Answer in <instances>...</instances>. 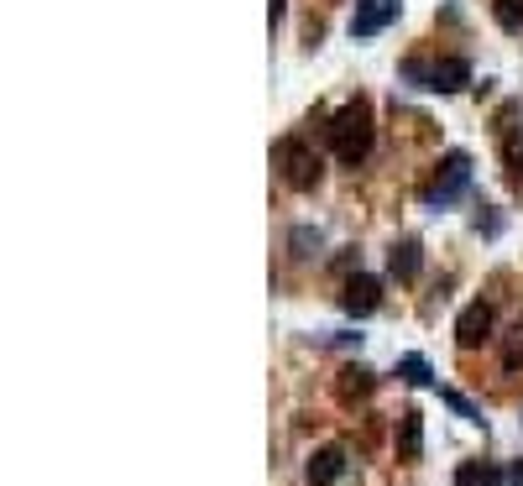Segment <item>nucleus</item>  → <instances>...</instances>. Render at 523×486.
<instances>
[{"mask_svg":"<svg viewBox=\"0 0 523 486\" xmlns=\"http://www.w3.org/2000/svg\"><path fill=\"white\" fill-rule=\"evenodd\" d=\"M330 152L340 157V162H356L372 152V105L367 100H351V105H340L335 115H330Z\"/></svg>","mask_w":523,"mask_h":486,"instance_id":"1","label":"nucleus"},{"mask_svg":"<svg viewBox=\"0 0 523 486\" xmlns=\"http://www.w3.org/2000/svg\"><path fill=\"white\" fill-rule=\"evenodd\" d=\"M272 162H278V173H283L288 189H299V194H309L314 183H320V173H325V162L314 157V147L299 142V136H283V142L272 147Z\"/></svg>","mask_w":523,"mask_h":486,"instance_id":"2","label":"nucleus"},{"mask_svg":"<svg viewBox=\"0 0 523 486\" xmlns=\"http://www.w3.org/2000/svg\"><path fill=\"white\" fill-rule=\"evenodd\" d=\"M471 183V157L466 152H445L440 157V168H435V178L424 183V204H450L461 189Z\"/></svg>","mask_w":523,"mask_h":486,"instance_id":"3","label":"nucleus"},{"mask_svg":"<svg viewBox=\"0 0 523 486\" xmlns=\"http://www.w3.org/2000/svg\"><path fill=\"white\" fill-rule=\"evenodd\" d=\"M408 79H424V89H435V95H456V89L471 84V63L466 58H440L435 68L408 63Z\"/></svg>","mask_w":523,"mask_h":486,"instance_id":"4","label":"nucleus"},{"mask_svg":"<svg viewBox=\"0 0 523 486\" xmlns=\"http://www.w3.org/2000/svg\"><path fill=\"white\" fill-rule=\"evenodd\" d=\"M340 309L356 314V319L377 314V309H382V283H377V277H367V272L346 277V288H340Z\"/></svg>","mask_w":523,"mask_h":486,"instance_id":"5","label":"nucleus"},{"mask_svg":"<svg viewBox=\"0 0 523 486\" xmlns=\"http://www.w3.org/2000/svg\"><path fill=\"white\" fill-rule=\"evenodd\" d=\"M403 0H356V16H351V37H377L398 21Z\"/></svg>","mask_w":523,"mask_h":486,"instance_id":"6","label":"nucleus"},{"mask_svg":"<svg viewBox=\"0 0 523 486\" xmlns=\"http://www.w3.org/2000/svg\"><path fill=\"white\" fill-rule=\"evenodd\" d=\"M456 340H461V351L487 345V340H492V309H487V304H466L461 319H456Z\"/></svg>","mask_w":523,"mask_h":486,"instance_id":"7","label":"nucleus"},{"mask_svg":"<svg viewBox=\"0 0 523 486\" xmlns=\"http://www.w3.org/2000/svg\"><path fill=\"white\" fill-rule=\"evenodd\" d=\"M377 392V372H367V366H340V377H335V398L356 408V403H367Z\"/></svg>","mask_w":523,"mask_h":486,"instance_id":"8","label":"nucleus"},{"mask_svg":"<svg viewBox=\"0 0 523 486\" xmlns=\"http://www.w3.org/2000/svg\"><path fill=\"white\" fill-rule=\"evenodd\" d=\"M304 476H309V486H335L340 476H346V450H340V445L314 450L309 466H304Z\"/></svg>","mask_w":523,"mask_h":486,"instance_id":"9","label":"nucleus"},{"mask_svg":"<svg viewBox=\"0 0 523 486\" xmlns=\"http://www.w3.org/2000/svg\"><path fill=\"white\" fill-rule=\"evenodd\" d=\"M424 455V413L403 408L398 413V460H419Z\"/></svg>","mask_w":523,"mask_h":486,"instance_id":"10","label":"nucleus"},{"mask_svg":"<svg viewBox=\"0 0 523 486\" xmlns=\"http://www.w3.org/2000/svg\"><path fill=\"white\" fill-rule=\"evenodd\" d=\"M388 267H393V277H398V283H414V277H419V267H424V251H419V241H398V246L388 251Z\"/></svg>","mask_w":523,"mask_h":486,"instance_id":"11","label":"nucleus"},{"mask_svg":"<svg viewBox=\"0 0 523 486\" xmlns=\"http://www.w3.org/2000/svg\"><path fill=\"white\" fill-rule=\"evenodd\" d=\"M503 476H497L492 460H461L456 466V486H497Z\"/></svg>","mask_w":523,"mask_h":486,"instance_id":"12","label":"nucleus"},{"mask_svg":"<svg viewBox=\"0 0 523 486\" xmlns=\"http://www.w3.org/2000/svg\"><path fill=\"white\" fill-rule=\"evenodd\" d=\"M497 351H503V366H508V372H523V314L508 324V335H503V345H497Z\"/></svg>","mask_w":523,"mask_h":486,"instance_id":"13","label":"nucleus"},{"mask_svg":"<svg viewBox=\"0 0 523 486\" xmlns=\"http://www.w3.org/2000/svg\"><path fill=\"white\" fill-rule=\"evenodd\" d=\"M503 162H508V183H523V136L503 131Z\"/></svg>","mask_w":523,"mask_h":486,"instance_id":"14","label":"nucleus"},{"mask_svg":"<svg viewBox=\"0 0 523 486\" xmlns=\"http://www.w3.org/2000/svg\"><path fill=\"white\" fill-rule=\"evenodd\" d=\"M398 377H403L408 387H429V382H435V372H429L424 356H403V361H398Z\"/></svg>","mask_w":523,"mask_h":486,"instance_id":"15","label":"nucleus"},{"mask_svg":"<svg viewBox=\"0 0 523 486\" xmlns=\"http://www.w3.org/2000/svg\"><path fill=\"white\" fill-rule=\"evenodd\" d=\"M492 16L503 32H523V0H492Z\"/></svg>","mask_w":523,"mask_h":486,"instance_id":"16","label":"nucleus"},{"mask_svg":"<svg viewBox=\"0 0 523 486\" xmlns=\"http://www.w3.org/2000/svg\"><path fill=\"white\" fill-rule=\"evenodd\" d=\"M440 403H450V408H456V413H461V419H471V424H482V408H476V403H466V398H461V392H456V387H440Z\"/></svg>","mask_w":523,"mask_h":486,"instance_id":"17","label":"nucleus"},{"mask_svg":"<svg viewBox=\"0 0 523 486\" xmlns=\"http://www.w3.org/2000/svg\"><path fill=\"white\" fill-rule=\"evenodd\" d=\"M293 251H299V257H314V251H320V230H293Z\"/></svg>","mask_w":523,"mask_h":486,"instance_id":"18","label":"nucleus"},{"mask_svg":"<svg viewBox=\"0 0 523 486\" xmlns=\"http://www.w3.org/2000/svg\"><path fill=\"white\" fill-rule=\"evenodd\" d=\"M508 486H523V460H513V466H508Z\"/></svg>","mask_w":523,"mask_h":486,"instance_id":"19","label":"nucleus"}]
</instances>
